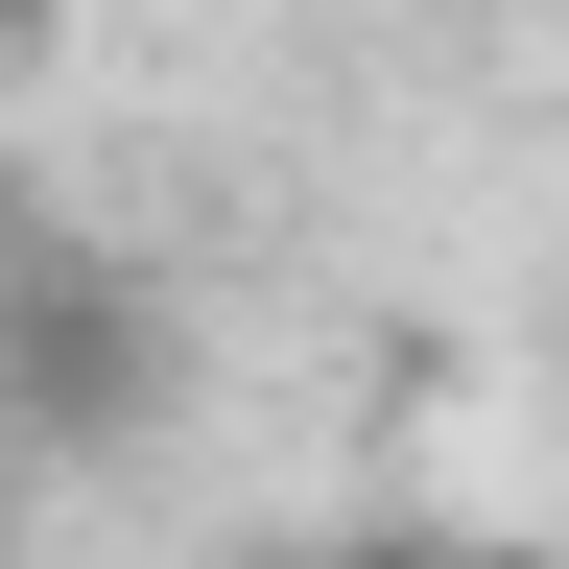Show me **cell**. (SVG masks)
Instances as JSON below:
<instances>
[{
    "label": "cell",
    "mask_w": 569,
    "mask_h": 569,
    "mask_svg": "<svg viewBox=\"0 0 569 569\" xmlns=\"http://www.w3.org/2000/svg\"><path fill=\"white\" fill-rule=\"evenodd\" d=\"M309 569H546V546H498V522H356V546H309Z\"/></svg>",
    "instance_id": "cell-1"
}]
</instances>
